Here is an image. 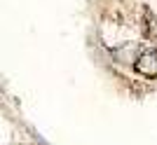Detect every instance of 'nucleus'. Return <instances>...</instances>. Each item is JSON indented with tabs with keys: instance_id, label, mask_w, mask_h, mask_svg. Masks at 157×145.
I'll list each match as a JSON object with an SVG mask.
<instances>
[{
	"instance_id": "1",
	"label": "nucleus",
	"mask_w": 157,
	"mask_h": 145,
	"mask_svg": "<svg viewBox=\"0 0 157 145\" xmlns=\"http://www.w3.org/2000/svg\"><path fill=\"white\" fill-rule=\"evenodd\" d=\"M136 70L145 77H157V52L155 49H148L138 56L136 61Z\"/></svg>"
},
{
	"instance_id": "2",
	"label": "nucleus",
	"mask_w": 157,
	"mask_h": 145,
	"mask_svg": "<svg viewBox=\"0 0 157 145\" xmlns=\"http://www.w3.org/2000/svg\"><path fill=\"white\" fill-rule=\"evenodd\" d=\"M143 19H145V35L150 40H157V17L150 12V9H145Z\"/></svg>"
}]
</instances>
